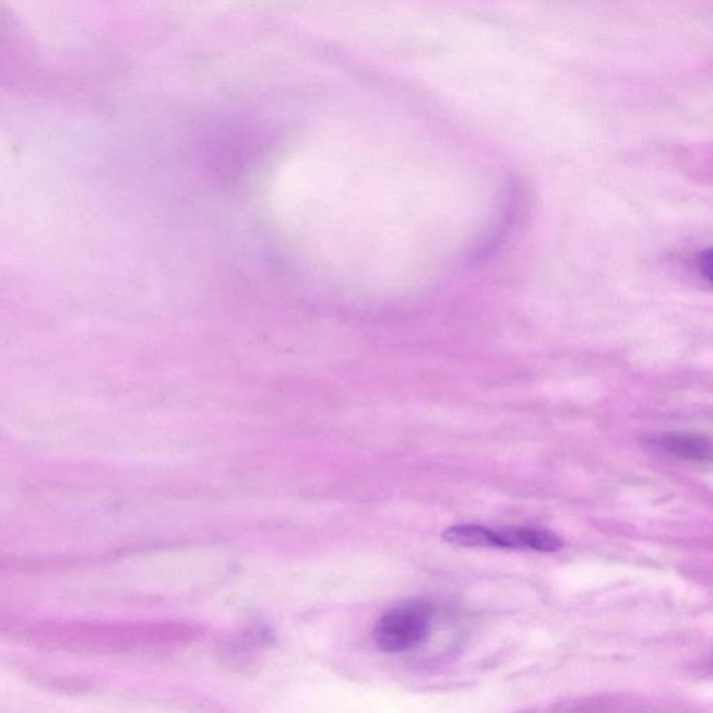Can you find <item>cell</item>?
Here are the masks:
<instances>
[{"mask_svg":"<svg viewBox=\"0 0 713 713\" xmlns=\"http://www.w3.org/2000/svg\"><path fill=\"white\" fill-rule=\"evenodd\" d=\"M431 629V610L421 602H407L379 619L373 640L387 654L412 651L427 639Z\"/></svg>","mask_w":713,"mask_h":713,"instance_id":"cell-1","label":"cell"},{"mask_svg":"<svg viewBox=\"0 0 713 713\" xmlns=\"http://www.w3.org/2000/svg\"><path fill=\"white\" fill-rule=\"evenodd\" d=\"M497 548L533 549L538 552H555L563 543L550 531L538 528L495 530Z\"/></svg>","mask_w":713,"mask_h":713,"instance_id":"cell-2","label":"cell"},{"mask_svg":"<svg viewBox=\"0 0 713 713\" xmlns=\"http://www.w3.org/2000/svg\"><path fill=\"white\" fill-rule=\"evenodd\" d=\"M665 452L690 462L713 463V438L697 433H667L657 441Z\"/></svg>","mask_w":713,"mask_h":713,"instance_id":"cell-3","label":"cell"},{"mask_svg":"<svg viewBox=\"0 0 713 713\" xmlns=\"http://www.w3.org/2000/svg\"><path fill=\"white\" fill-rule=\"evenodd\" d=\"M443 539L465 548H497L495 530L478 524L454 525L444 531Z\"/></svg>","mask_w":713,"mask_h":713,"instance_id":"cell-4","label":"cell"},{"mask_svg":"<svg viewBox=\"0 0 713 713\" xmlns=\"http://www.w3.org/2000/svg\"><path fill=\"white\" fill-rule=\"evenodd\" d=\"M700 268L708 280L713 282V249H708L701 252Z\"/></svg>","mask_w":713,"mask_h":713,"instance_id":"cell-5","label":"cell"}]
</instances>
